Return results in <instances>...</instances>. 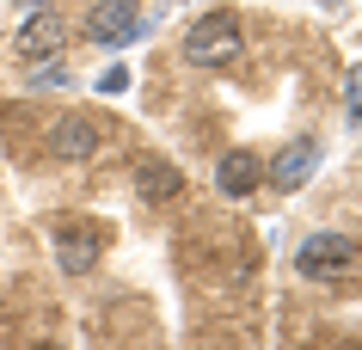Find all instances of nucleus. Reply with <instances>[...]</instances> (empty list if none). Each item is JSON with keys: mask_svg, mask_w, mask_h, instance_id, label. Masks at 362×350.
Instances as JSON below:
<instances>
[{"mask_svg": "<svg viewBox=\"0 0 362 350\" xmlns=\"http://www.w3.org/2000/svg\"><path fill=\"white\" fill-rule=\"evenodd\" d=\"M233 56H240V25H233V13H203L185 31V62H197V68H228Z\"/></svg>", "mask_w": 362, "mask_h": 350, "instance_id": "f257e3e1", "label": "nucleus"}, {"mask_svg": "<svg viewBox=\"0 0 362 350\" xmlns=\"http://www.w3.org/2000/svg\"><path fill=\"white\" fill-rule=\"evenodd\" d=\"M295 264H301V276H313V283L344 276L350 264H356V240H344V233H313L301 252H295Z\"/></svg>", "mask_w": 362, "mask_h": 350, "instance_id": "f03ea898", "label": "nucleus"}, {"mask_svg": "<svg viewBox=\"0 0 362 350\" xmlns=\"http://www.w3.org/2000/svg\"><path fill=\"white\" fill-rule=\"evenodd\" d=\"M135 31H141L135 0H98L93 13H86V37H93V43H129Z\"/></svg>", "mask_w": 362, "mask_h": 350, "instance_id": "7ed1b4c3", "label": "nucleus"}, {"mask_svg": "<svg viewBox=\"0 0 362 350\" xmlns=\"http://www.w3.org/2000/svg\"><path fill=\"white\" fill-rule=\"evenodd\" d=\"M49 148H56L62 160H86V154H98V123H93V117H80V111L56 117V129H49Z\"/></svg>", "mask_w": 362, "mask_h": 350, "instance_id": "20e7f679", "label": "nucleus"}, {"mask_svg": "<svg viewBox=\"0 0 362 350\" xmlns=\"http://www.w3.org/2000/svg\"><path fill=\"white\" fill-rule=\"evenodd\" d=\"M68 43V25L56 19V13H37V19H25V31H19V56L25 62H49Z\"/></svg>", "mask_w": 362, "mask_h": 350, "instance_id": "39448f33", "label": "nucleus"}, {"mask_svg": "<svg viewBox=\"0 0 362 350\" xmlns=\"http://www.w3.org/2000/svg\"><path fill=\"white\" fill-rule=\"evenodd\" d=\"M313 166H320V141H288L283 154L270 160V178H276L283 191H301L307 178H313Z\"/></svg>", "mask_w": 362, "mask_h": 350, "instance_id": "423d86ee", "label": "nucleus"}, {"mask_svg": "<svg viewBox=\"0 0 362 350\" xmlns=\"http://www.w3.org/2000/svg\"><path fill=\"white\" fill-rule=\"evenodd\" d=\"M135 197H148V203H172V197H185V173L166 166V160H141V166H135Z\"/></svg>", "mask_w": 362, "mask_h": 350, "instance_id": "0eeeda50", "label": "nucleus"}, {"mask_svg": "<svg viewBox=\"0 0 362 350\" xmlns=\"http://www.w3.org/2000/svg\"><path fill=\"white\" fill-rule=\"evenodd\" d=\"M258 178H264V166H258V154H246V148H233V154L215 166L221 197H252V191H258Z\"/></svg>", "mask_w": 362, "mask_h": 350, "instance_id": "6e6552de", "label": "nucleus"}, {"mask_svg": "<svg viewBox=\"0 0 362 350\" xmlns=\"http://www.w3.org/2000/svg\"><path fill=\"white\" fill-rule=\"evenodd\" d=\"M56 246H62L56 258H62V271H68V276H86L98 264V228H62Z\"/></svg>", "mask_w": 362, "mask_h": 350, "instance_id": "1a4fd4ad", "label": "nucleus"}, {"mask_svg": "<svg viewBox=\"0 0 362 350\" xmlns=\"http://www.w3.org/2000/svg\"><path fill=\"white\" fill-rule=\"evenodd\" d=\"M350 111H362V74L350 80Z\"/></svg>", "mask_w": 362, "mask_h": 350, "instance_id": "9d476101", "label": "nucleus"}]
</instances>
